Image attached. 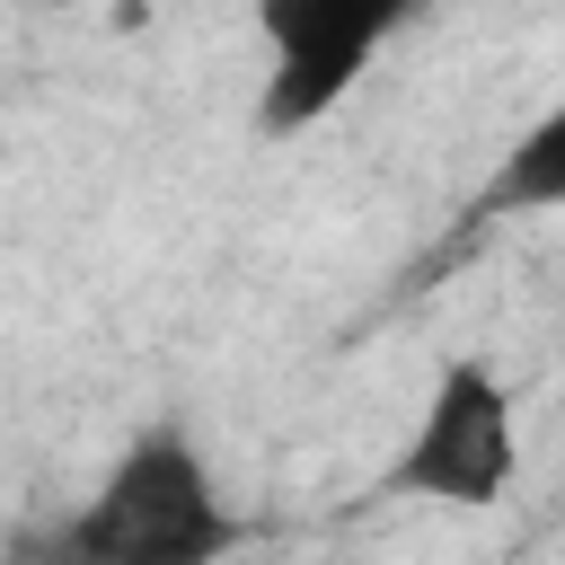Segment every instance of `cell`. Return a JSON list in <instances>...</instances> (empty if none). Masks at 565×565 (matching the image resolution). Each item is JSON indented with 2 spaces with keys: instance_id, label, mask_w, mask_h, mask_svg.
Masks as SVG:
<instances>
[{
  "instance_id": "1",
  "label": "cell",
  "mask_w": 565,
  "mask_h": 565,
  "mask_svg": "<svg viewBox=\"0 0 565 565\" xmlns=\"http://www.w3.org/2000/svg\"><path fill=\"white\" fill-rule=\"evenodd\" d=\"M238 530L221 512V486L203 468V450L185 433H141L106 486L88 494L79 521H62V556H97V565H194V556H221Z\"/></svg>"
},
{
  "instance_id": "2",
  "label": "cell",
  "mask_w": 565,
  "mask_h": 565,
  "mask_svg": "<svg viewBox=\"0 0 565 565\" xmlns=\"http://www.w3.org/2000/svg\"><path fill=\"white\" fill-rule=\"evenodd\" d=\"M521 468V424H512V388L477 362V353H450L388 486L397 494H433V503H494Z\"/></svg>"
},
{
  "instance_id": "3",
  "label": "cell",
  "mask_w": 565,
  "mask_h": 565,
  "mask_svg": "<svg viewBox=\"0 0 565 565\" xmlns=\"http://www.w3.org/2000/svg\"><path fill=\"white\" fill-rule=\"evenodd\" d=\"M415 9H424V0H256L265 53H274L265 124H274V132L318 124V115L380 62V44H388Z\"/></svg>"
},
{
  "instance_id": "4",
  "label": "cell",
  "mask_w": 565,
  "mask_h": 565,
  "mask_svg": "<svg viewBox=\"0 0 565 565\" xmlns=\"http://www.w3.org/2000/svg\"><path fill=\"white\" fill-rule=\"evenodd\" d=\"M486 212H565V106H547L494 168Z\"/></svg>"
}]
</instances>
